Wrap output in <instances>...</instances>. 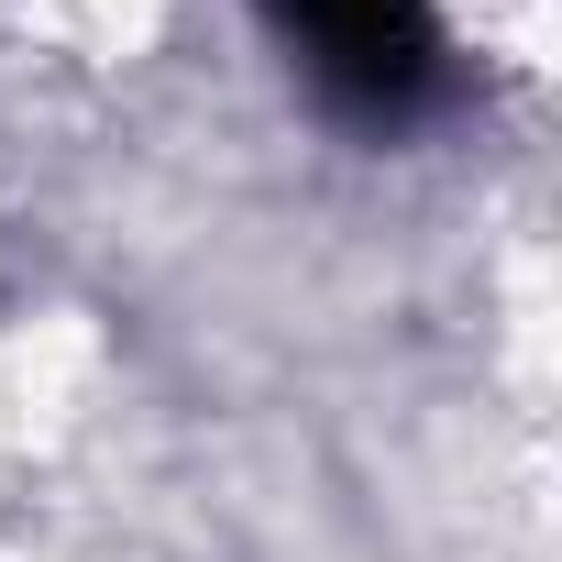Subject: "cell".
I'll return each instance as SVG.
<instances>
[{"label":"cell","mask_w":562,"mask_h":562,"mask_svg":"<svg viewBox=\"0 0 562 562\" xmlns=\"http://www.w3.org/2000/svg\"><path fill=\"white\" fill-rule=\"evenodd\" d=\"M265 12H276L288 45H310V67H321L331 89L386 100V111H397V100L430 78V56H441L430 0H265Z\"/></svg>","instance_id":"obj_1"}]
</instances>
